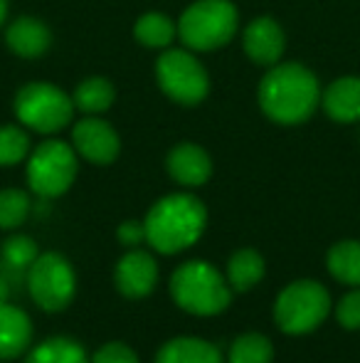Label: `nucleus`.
<instances>
[{"mask_svg":"<svg viewBox=\"0 0 360 363\" xmlns=\"http://www.w3.org/2000/svg\"><path fill=\"white\" fill-rule=\"evenodd\" d=\"M318 101H321V89L316 74L298 62L274 65L260 84L262 111L284 126L308 121Z\"/></svg>","mask_w":360,"mask_h":363,"instance_id":"nucleus-1","label":"nucleus"},{"mask_svg":"<svg viewBox=\"0 0 360 363\" xmlns=\"http://www.w3.org/2000/svg\"><path fill=\"white\" fill-rule=\"evenodd\" d=\"M207 225V211L200 198L173 193L153 203L144 220L146 242L161 255H175L200 240Z\"/></svg>","mask_w":360,"mask_h":363,"instance_id":"nucleus-2","label":"nucleus"},{"mask_svg":"<svg viewBox=\"0 0 360 363\" xmlns=\"http://www.w3.org/2000/svg\"><path fill=\"white\" fill-rule=\"evenodd\" d=\"M170 296L192 316H217L232 304V287L210 262L190 259L170 277Z\"/></svg>","mask_w":360,"mask_h":363,"instance_id":"nucleus-3","label":"nucleus"},{"mask_svg":"<svg viewBox=\"0 0 360 363\" xmlns=\"http://www.w3.org/2000/svg\"><path fill=\"white\" fill-rule=\"evenodd\" d=\"M240 15L230 0H195L180 15L178 35L195 52L220 50L235 38Z\"/></svg>","mask_w":360,"mask_h":363,"instance_id":"nucleus-4","label":"nucleus"},{"mask_svg":"<svg viewBox=\"0 0 360 363\" xmlns=\"http://www.w3.org/2000/svg\"><path fill=\"white\" fill-rule=\"evenodd\" d=\"M331 294L321 282L296 279L286 284L274 301V321L284 334L303 336L316 331L331 314Z\"/></svg>","mask_w":360,"mask_h":363,"instance_id":"nucleus-5","label":"nucleus"},{"mask_svg":"<svg viewBox=\"0 0 360 363\" xmlns=\"http://www.w3.org/2000/svg\"><path fill=\"white\" fill-rule=\"evenodd\" d=\"M15 116L37 134H57L72 121L74 101L50 82H33L15 96Z\"/></svg>","mask_w":360,"mask_h":363,"instance_id":"nucleus-6","label":"nucleus"},{"mask_svg":"<svg viewBox=\"0 0 360 363\" xmlns=\"http://www.w3.org/2000/svg\"><path fill=\"white\" fill-rule=\"evenodd\" d=\"M28 291L35 304L47 314L67 309L77 291V274L69 259L59 252L37 255L28 269Z\"/></svg>","mask_w":360,"mask_h":363,"instance_id":"nucleus-7","label":"nucleus"},{"mask_svg":"<svg viewBox=\"0 0 360 363\" xmlns=\"http://www.w3.org/2000/svg\"><path fill=\"white\" fill-rule=\"evenodd\" d=\"M79 171L77 151L64 141H42L28 161V183L40 198H57L72 188Z\"/></svg>","mask_w":360,"mask_h":363,"instance_id":"nucleus-8","label":"nucleus"},{"mask_svg":"<svg viewBox=\"0 0 360 363\" xmlns=\"http://www.w3.org/2000/svg\"><path fill=\"white\" fill-rule=\"evenodd\" d=\"M156 79L158 86L182 106H195L205 101L210 91L207 69L185 50H168L156 62Z\"/></svg>","mask_w":360,"mask_h":363,"instance_id":"nucleus-9","label":"nucleus"},{"mask_svg":"<svg viewBox=\"0 0 360 363\" xmlns=\"http://www.w3.org/2000/svg\"><path fill=\"white\" fill-rule=\"evenodd\" d=\"M72 146L77 156H82L84 161L94 163V166H109L121 151V141L114 126L96 119V116H87V119L74 124Z\"/></svg>","mask_w":360,"mask_h":363,"instance_id":"nucleus-10","label":"nucleus"},{"mask_svg":"<svg viewBox=\"0 0 360 363\" xmlns=\"http://www.w3.org/2000/svg\"><path fill=\"white\" fill-rule=\"evenodd\" d=\"M114 284L129 299H144L158 284V264L156 257L146 250H129L116 262Z\"/></svg>","mask_w":360,"mask_h":363,"instance_id":"nucleus-11","label":"nucleus"},{"mask_svg":"<svg viewBox=\"0 0 360 363\" xmlns=\"http://www.w3.org/2000/svg\"><path fill=\"white\" fill-rule=\"evenodd\" d=\"M242 45L252 62L262 65V67H274L281 60L286 40H284L281 25L274 18H257L245 28Z\"/></svg>","mask_w":360,"mask_h":363,"instance_id":"nucleus-12","label":"nucleus"},{"mask_svg":"<svg viewBox=\"0 0 360 363\" xmlns=\"http://www.w3.org/2000/svg\"><path fill=\"white\" fill-rule=\"evenodd\" d=\"M168 173L175 183L187 188L205 186L212 176V158L197 144H178L168 153Z\"/></svg>","mask_w":360,"mask_h":363,"instance_id":"nucleus-13","label":"nucleus"},{"mask_svg":"<svg viewBox=\"0 0 360 363\" xmlns=\"http://www.w3.org/2000/svg\"><path fill=\"white\" fill-rule=\"evenodd\" d=\"M33 341V321L23 309L0 301V361H13L28 354Z\"/></svg>","mask_w":360,"mask_h":363,"instance_id":"nucleus-14","label":"nucleus"},{"mask_svg":"<svg viewBox=\"0 0 360 363\" xmlns=\"http://www.w3.org/2000/svg\"><path fill=\"white\" fill-rule=\"evenodd\" d=\"M5 43L18 57L35 60L45 55L52 45V33L37 18H18L5 30Z\"/></svg>","mask_w":360,"mask_h":363,"instance_id":"nucleus-15","label":"nucleus"},{"mask_svg":"<svg viewBox=\"0 0 360 363\" xmlns=\"http://www.w3.org/2000/svg\"><path fill=\"white\" fill-rule=\"evenodd\" d=\"M321 104L338 124H353L360 119V77H341L323 91Z\"/></svg>","mask_w":360,"mask_h":363,"instance_id":"nucleus-16","label":"nucleus"},{"mask_svg":"<svg viewBox=\"0 0 360 363\" xmlns=\"http://www.w3.org/2000/svg\"><path fill=\"white\" fill-rule=\"evenodd\" d=\"M156 363H222V356L210 341L197 336H178L161 346Z\"/></svg>","mask_w":360,"mask_h":363,"instance_id":"nucleus-17","label":"nucleus"},{"mask_svg":"<svg viewBox=\"0 0 360 363\" xmlns=\"http://www.w3.org/2000/svg\"><path fill=\"white\" fill-rule=\"evenodd\" d=\"M265 277V257L257 250L242 247L227 262V284L232 291H250Z\"/></svg>","mask_w":360,"mask_h":363,"instance_id":"nucleus-18","label":"nucleus"},{"mask_svg":"<svg viewBox=\"0 0 360 363\" xmlns=\"http://www.w3.org/2000/svg\"><path fill=\"white\" fill-rule=\"evenodd\" d=\"M25 363H89V356L79 341L69 336H52L30 349Z\"/></svg>","mask_w":360,"mask_h":363,"instance_id":"nucleus-19","label":"nucleus"},{"mask_svg":"<svg viewBox=\"0 0 360 363\" xmlns=\"http://www.w3.org/2000/svg\"><path fill=\"white\" fill-rule=\"evenodd\" d=\"M328 272L333 279L348 287H360V242L358 240H343L328 250Z\"/></svg>","mask_w":360,"mask_h":363,"instance_id":"nucleus-20","label":"nucleus"},{"mask_svg":"<svg viewBox=\"0 0 360 363\" xmlns=\"http://www.w3.org/2000/svg\"><path fill=\"white\" fill-rule=\"evenodd\" d=\"M114 99H116L114 84H111L109 79H104V77H89V79H84L82 84L74 89V96H72L74 109L84 111V114H89V116L106 111L114 104Z\"/></svg>","mask_w":360,"mask_h":363,"instance_id":"nucleus-21","label":"nucleus"},{"mask_svg":"<svg viewBox=\"0 0 360 363\" xmlns=\"http://www.w3.org/2000/svg\"><path fill=\"white\" fill-rule=\"evenodd\" d=\"M134 35L141 45H146V48L163 50L175 40V35H178V25H175L173 20L163 13H146L136 20Z\"/></svg>","mask_w":360,"mask_h":363,"instance_id":"nucleus-22","label":"nucleus"},{"mask_svg":"<svg viewBox=\"0 0 360 363\" xmlns=\"http://www.w3.org/2000/svg\"><path fill=\"white\" fill-rule=\"evenodd\" d=\"M230 363H274V346L265 334H250L237 336L230 344V354H227Z\"/></svg>","mask_w":360,"mask_h":363,"instance_id":"nucleus-23","label":"nucleus"},{"mask_svg":"<svg viewBox=\"0 0 360 363\" xmlns=\"http://www.w3.org/2000/svg\"><path fill=\"white\" fill-rule=\"evenodd\" d=\"M30 196L20 188L0 191V230H15L30 216Z\"/></svg>","mask_w":360,"mask_h":363,"instance_id":"nucleus-24","label":"nucleus"},{"mask_svg":"<svg viewBox=\"0 0 360 363\" xmlns=\"http://www.w3.org/2000/svg\"><path fill=\"white\" fill-rule=\"evenodd\" d=\"M30 153V136L20 126H0V166H18Z\"/></svg>","mask_w":360,"mask_h":363,"instance_id":"nucleus-25","label":"nucleus"},{"mask_svg":"<svg viewBox=\"0 0 360 363\" xmlns=\"http://www.w3.org/2000/svg\"><path fill=\"white\" fill-rule=\"evenodd\" d=\"M3 255L13 267H30L37 259L40 250L35 245V240L28 238V235H13V238L5 240Z\"/></svg>","mask_w":360,"mask_h":363,"instance_id":"nucleus-26","label":"nucleus"},{"mask_svg":"<svg viewBox=\"0 0 360 363\" xmlns=\"http://www.w3.org/2000/svg\"><path fill=\"white\" fill-rule=\"evenodd\" d=\"M336 319L343 329L358 331L360 329V289H353L338 301L336 306Z\"/></svg>","mask_w":360,"mask_h":363,"instance_id":"nucleus-27","label":"nucleus"},{"mask_svg":"<svg viewBox=\"0 0 360 363\" xmlns=\"http://www.w3.org/2000/svg\"><path fill=\"white\" fill-rule=\"evenodd\" d=\"M89 363H139V356L131 349L129 344H121V341H111L104 344L94 356L89 359Z\"/></svg>","mask_w":360,"mask_h":363,"instance_id":"nucleus-28","label":"nucleus"},{"mask_svg":"<svg viewBox=\"0 0 360 363\" xmlns=\"http://www.w3.org/2000/svg\"><path fill=\"white\" fill-rule=\"evenodd\" d=\"M116 238H119V242L126 245V247H136V245H141L146 240L144 223H139V220H126V223H121L119 228H116Z\"/></svg>","mask_w":360,"mask_h":363,"instance_id":"nucleus-29","label":"nucleus"},{"mask_svg":"<svg viewBox=\"0 0 360 363\" xmlns=\"http://www.w3.org/2000/svg\"><path fill=\"white\" fill-rule=\"evenodd\" d=\"M5 18H8V0H0V25L5 23Z\"/></svg>","mask_w":360,"mask_h":363,"instance_id":"nucleus-30","label":"nucleus"}]
</instances>
